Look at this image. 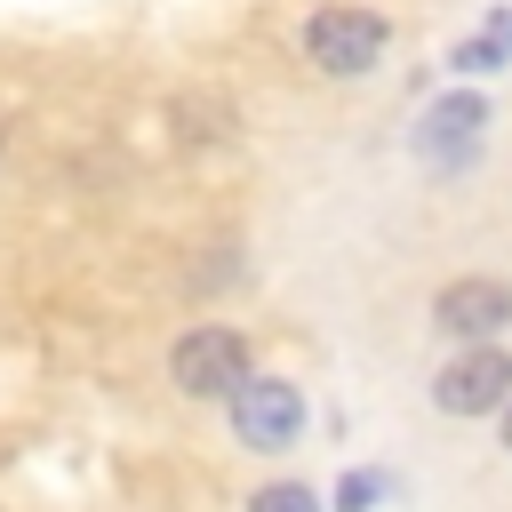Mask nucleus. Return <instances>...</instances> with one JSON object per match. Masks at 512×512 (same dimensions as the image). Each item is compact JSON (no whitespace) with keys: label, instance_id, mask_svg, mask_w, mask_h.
I'll return each instance as SVG.
<instances>
[{"label":"nucleus","instance_id":"obj_6","mask_svg":"<svg viewBox=\"0 0 512 512\" xmlns=\"http://www.w3.org/2000/svg\"><path fill=\"white\" fill-rule=\"evenodd\" d=\"M480 128H488V96H472V88H448L424 120H416V152L440 168V160H472V144H480Z\"/></svg>","mask_w":512,"mask_h":512},{"label":"nucleus","instance_id":"obj_11","mask_svg":"<svg viewBox=\"0 0 512 512\" xmlns=\"http://www.w3.org/2000/svg\"><path fill=\"white\" fill-rule=\"evenodd\" d=\"M504 456H512V408H504Z\"/></svg>","mask_w":512,"mask_h":512},{"label":"nucleus","instance_id":"obj_5","mask_svg":"<svg viewBox=\"0 0 512 512\" xmlns=\"http://www.w3.org/2000/svg\"><path fill=\"white\" fill-rule=\"evenodd\" d=\"M432 408H440V416H504V408H512V352H504V344L456 352V360L432 376Z\"/></svg>","mask_w":512,"mask_h":512},{"label":"nucleus","instance_id":"obj_2","mask_svg":"<svg viewBox=\"0 0 512 512\" xmlns=\"http://www.w3.org/2000/svg\"><path fill=\"white\" fill-rule=\"evenodd\" d=\"M168 384H176L184 400H224V408H232V392L248 384V336L224 328V320L184 328L176 352H168Z\"/></svg>","mask_w":512,"mask_h":512},{"label":"nucleus","instance_id":"obj_3","mask_svg":"<svg viewBox=\"0 0 512 512\" xmlns=\"http://www.w3.org/2000/svg\"><path fill=\"white\" fill-rule=\"evenodd\" d=\"M224 416H232V440H240V448L280 456V448H296V432H304V392H296L288 376H248Z\"/></svg>","mask_w":512,"mask_h":512},{"label":"nucleus","instance_id":"obj_10","mask_svg":"<svg viewBox=\"0 0 512 512\" xmlns=\"http://www.w3.org/2000/svg\"><path fill=\"white\" fill-rule=\"evenodd\" d=\"M248 512H320V496H312L304 480H272V488L248 496Z\"/></svg>","mask_w":512,"mask_h":512},{"label":"nucleus","instance_id":"obj_7","mask_svg":"<svg viewBox=\"0 0 512 512\" xmlns=\"http://www.w3.org/2000/svg\"><path fill=\"white\" fill-rule=\"evenodd\" d=\"M448 64H456V72H472V80H480V72H504V64H512V8H496V16H488V24H480Z\"/></svg>","mask_w":512,"mask_h":512},{"label":"nucleus","instance_id":"obj_4","mask_svg":"<svg viewBox=\"0 0 512 512\" xmlns=\"http://www.w3.org/2000/svg\"><path fill=\"white\" fill-rule=\"evenodd\" d=\"M432 328H440L448 344H464V352L496 344V336L512 328V280H488V272L448 280V288L432 296Z\"/></svg>","mask_w":512,"mask_h":512},{"label":"nucleus","instance_id":"obj_1","mask_svg":"<svg viewBox=\"0 0 512 512\" xmlns=\"http://www.w3.org/2000/svg\"><path fill=\"white\" fill-rule=\"evenodd\" d=\"M296 48H304V64H312V72H328V80H360V72H376V64H384L392 24H384L376 8H320V16H304Z\"/></svg>","mask_w":512,"mask_h":512},{"label":"nucleus","instance_id":"obj_9","mask_svg":"<svg viewBox=\"0 0 512 512\" xmlns=\"http://www.w3.org/2000/svg\"><path fill=\"white\" fill-rule=\"evenodd\" d=\"M376 496H384V472H368V464H360V472H344V480H336V496H328V512H368Z\"/></svg>","mask_w":512,"mask_h":512},{"label":"nucleus","instance_id":"obj_8","mask_svg":"<svg viewBox=\"0 0 512 512\" xmlns=\"http://www.w3.org/2000/svg\"><path fill=\"white\" fill-rule=\"evenodd\" d=\"M232 128H240V112H232L224 96H208V88L176 104V136H184V144H224Z\"/></svg>","mask_w":512,"mask_h":512}]
</instances>
